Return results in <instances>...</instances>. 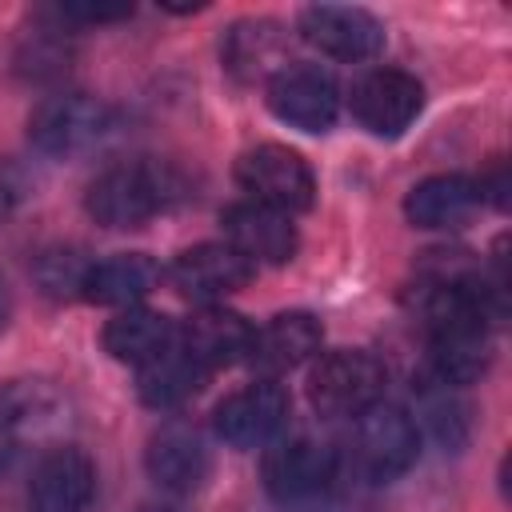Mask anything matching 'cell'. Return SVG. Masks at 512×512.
<instances>
[{
  "label": "cell",
  "mask_w": 512,
  "mask_h": 512,
  "mask_svg": "<svg viewBox=\"0 0 512 512\" xmlns=\"http://www.w3.org/2000/svg\"><path fill=\"white\" fill-rule=\"evenodd\" d=\"M212 424L232 448H264L288 424V392L276 380H252L216 404Z\"/></svg>",
  "instance_id": "52a82bcc"
},
{
  "label": "cell",
  "mask_w": 512,
  "mask_h": 512,
  "mask_svg": "<svg viewBox=\"0 0 512 512\" xmlns=\"http://www.w3.org/2000/svg\"><path fill=\"white\" fill-rule=\"evenodd\" d=\"M160 284V264L144 252H116L108 260H92L80 284V296L108 308H132Z\"/></svg>",
  "instance_id": "d6986e66"
},
{
  "label": "cell",
  "mask_w": 512,
  "mask_h": 512,
  "mask_svg": "<svg viewBox=\"0 0 512 512\" xmlns=\"http://www.w3.org/2000/svg\"><path fill=\"white\" fill-rule=\"evenodd\" d=\"M476 204L480 196L468 176H428L408 192L404 216L416 228H460Z\"/></svg>",
  "instance_id": "44dd1931"
},
{
  "label": "cell",
  "mask_w": 512,
  "mask_h": 512,
  "mask_svg": "<svg viewBox=\"0 0 512 512\" xmlns=\"http://www.w3.org/2000/svg\"><path fill=\"white\" fill-rule=\"evenodd\" d=\"M424 108V88L400 68H376L352 88V116L372 136H400Z\"/></svg>",
  "instance_id": "30bf717a"
},
{
  "label": "cell",
  "mask_w": 512,
  "mask_h": 512,
  "mask_svg": "<svg viewBox=\"0 0 512 512\" xmlns=\"http://www.w3.org/2000/svg\"><path fill=\"white\" fill-rule=\"evenodd\" d=\"M320 352V320L312 312H280L264 328H252L248 344V364L264 372V380L300 368Z\"/></svg>",
  "instance_id": "9a60e30c"
},
{
  "label": "cell",
  "mask_w": 512,
  "mask_h": 512,
  "mask_svg": "<svg viewBox=\"0 0 512 512\" xmlns=\"http://www.w3.org/2000/svg\"><path fill=\"white\" fill-rule=\"evenodd\" d=\"M64 416V400L44 380H8L0 388V464H8L28 440L48 436Z\"/></svg>",
  "instance_id": "7c38bea8"
},
{
  "label": "cell",
  "mask_w": 512,
  "mask_h": 512,
  "mask_svg": "<svg viewBox=\"0 0 512 512\" xmlns=\"http://www.w3.org/2000/svg\"><path fill=\"white\" fill-rule=\"evenodd\" d=\"M220 60L244 84L272 80L288 68V36L276 20H236L220 40Z\"/></svg>",
  "instance_id": "ac0fdd59"
},
{
  "label": "cell",
  "mask_w": 512,
  "mask_h": 512,
  "mask_svg": "<svg viewBox=\"0 0 512 512\" xmlns=\"http://www.w3.org/2000/svg\"><path fill=\"white\" fill-rule=\"evenodd\" d=\"M176 344L196 360L204 364L208 372L212 368H224V364H236L248 356V344H252V324L232 312V308H220V304H204L200 312H192L184 320V328L176 332Z\"/></svg>",
  "instance_id": "e0dca14e"
},
{
  "label": "cell",
  "mask_w": 512,
  "mask_h": 512,
  "mask_svg": "<svg viewBox=\"0 0 512 512\" xmlns=\"http://www.w3.org/2000/svg\"><path fill=\"white\" fill-rule=\"evenodd\" d=\"M336 484V452L316 436H276L264 444V488L284 508H312Z\"/></svg>",
  "instance_id": "7a4b0ae2"
},
{
  "label": "cell",
  "mask_w": 512,
  "mask_h": 512,
  "mask_svg": "<svg viewBox=\"0 0 512 512\" xmlns=\"http://www.w3.org/2000/svg\"><path fill=\"white\" fill-rule=\"evenodd\" d=\"M388 372L384 364L364 348H340L316 360L308 376V400L320 416H360L376 400H384Z\"/></svg>",
  "instance_id": "277c9868"
},
{
  "label": "cell",
  "mask_w": 512,
  "mask_h": 512,
  "mask_svg": "<svg viewBox=\"0 0 512 512\" xmlns=\"http://www.w3.org/2000/svg\"><path fill=\"white\" fill-rule=\"evenodd\" d=\"M104 352L120 364H136L144 368L148 360H156L160 352H168L176 344V324L164 316V312H152V308H120L108 324H104Z\"/></svg>",
  "instance_id": "ffe728a7"
},
{
  "label": "cell",
  "mask_w": 512,
  "mask_h": 512,
  "mask_svg": "<svg viewBox=\"0 0 512 512\" xmlns=\"http://www.w3.org/2000/svg\"><path fill=\"white\" fill-rule=\"evenodd\" d=\"M96 492V464L84 448L60 444L40 456L28 480L32 512H84Z\"/></svg>",
  "instance_id": "8fae6325"
},
{
  "label": "cell",
  "mask_w": 512,
  "mask_h": 512,
  "mask_svg": "<svg viewBox=\"0 0 512 512\" xmlns=\"http://www.w3.org/2000/svg\"><path fill=\"white\" fill-rule=\"evenodd\" d=\"M300 36L332 60L360 64L384 52V24L356 4H312L300 12Z\"/></svg>",
  "instance_id": "ba28073f"
},
{
  "label": "cell",
  "mask_w": 512,
  "mask_h": 512,
  "mask_svg": "<svg viewBox=\"0 0 512 512\" xmlns=\"http://www.w3.org/2000/svg\"><path fill=\"white\" fill-rule=\"evenodd\" d=\"M12 196H16V188H12V184H8V176L0 172V216L8 212V204H12Z\"/></svg>",
  "instance_id": "4316f807"
},
{
  "label": "cell",
  "mask_w": 512,
  "mask_h": 512,
  "mask_svg": "<svg viewBox=\"0 0 512 512\" xmlns=\"http://www.w3.org/2000/svg\"><path fill=\"white\" fill-rule=\"evenodd\" d=\"M236 184L248 192L252 204L276 208V212H284V216L312 208V196H316L312 168H308L292 148H284V144L248 148V152L236 160Z\"/></svg>",
  "instance_id": "5b68a950"
},
{
  "label": "cell",
  "mask_w": 512,
  "mask_h": 512,
  "mask_svg": "<svg viewBox=\"0 0 512 512\" xmlns=\"http://www.w3.org/2000/svg\"><path fill=\"white\" fill-rule=\"evenodd\" d=\"M268 108L280 124L300 132H328L340 112V92L316 64H288L268 80Z\"/></svg>",
  "instance_id": "9c48e42d"
},
{
  "label": "cell",
  "mask_w": 512,
  "mask_h": 512,
  "mask_svg": "<svg viewBox=\"0 0 512 512\" xmlns=\"http://www.w3.org/2000/svg\"><path fill=\"white\" fill-rule=\"evenodd\" d=\"M8 316H12V296H8V284L0 280V332H4V324H8Z\"/></svg>",
  "instance_id": "484cf974"
},
{
  "label": "cell",
  "mask_w": 512,
  "mask_h": 512,
  "mask_svg": "<svg viewBox=\"0 0 512 512\" xmlns=\"http://www.w3.org/2000/svg\"><path fill=\"white\" fill-rule=\"evenodd\" d=\"M220 228H224V244L236 248L252 268L256 264H284L296 252L292 216L264 208V204H252V200L224 208Z\"/></svg>",
  "instance_id": "5bb4252c"
},
{
  "label": "cell",
  "mask_w": 512,
  "mask_h": 512,
  "mask_svg": "<svg viewBox=\"0 0 512 512\" xmlns=\"http://www.w3.org/2000/svg\"><path fill=\"white\" fill-rule=\"evenodd\" d=\"M252 272L256 268L236 248H228L220 240V244H196V248L180 252L172 260L168 276H172V288L180 296H188L196 304H216V300L232 296L236 288H244L252 280Z\"/></svg>",
  "instance_id": "4fadbf2b"
},
{
  "label": "cell",
  "mask_w": 512,
  "mask_h": 512,
  "mask_svg": "<svg viewBox=\"0 0 512 512\" xmlns=\"http://www.w3.org/2000/svg\"><path fill=\"white\" fill-rule=\"evenodd\" d=\"M144 468H148L152 484H160L164 492L184 496V492L204 484V476H208V448H204L196 428L172 420V424L152 432V440L144 448Z\"/></svg>",
  "instance_id": "2e32d148"
},
{
  "label": "cell",
  "mask_w": 512,
  "mask_h": 512,
  "mask_svg": "<svg viewBox=\"0 0 512 512\" xmlns=\"http://www.w3.org/2000/svg\"><path fill=\"white\" fill-rule=\"evenodd\" d=\"M56 12L60 20H72V24H108V20L132 16V4H60Z\"/></svg>",
  "instance_id": "d4e9b609"
},
{
  "label": "cell",
  "mask_w": 512,
  "mask_h": 512,
  "mask_svg": "<svg viewBox=\"0 0 512 512\" xmlns=\"http://www.w3.org/2000/svg\"><path fill=\"white\" fill-rule=\"evenodd\" d=\"M144 512H180V508H172V504H148Z\"/></svg>",
  "instance_id": "83f0119b"
},
{
  "label": "cell",
  "mask_w": 512,
  "mask_h": 512,
  "mask_svg": "<svg viewBox=\"0 0 512 512\" xmlns=\"http://www.w3.org/2000/svg\"><path fill=\"white\" fill-rule=\"evenodd\" d=\"M112 132V108L88 92H56L28 116V140L36 152L72 160L96 148Z\"/></svg>",
  "instance_id": "3957f363"
},
{
  "label": "cell",
  "mask_w": 512,
  "mask_h": 512,
  "mask_svg": "<svg viewBox=\"0 0 512 512\" xmlns=\"http://www.w3.org/2000/svg\"><path fill=\"white\" fill-rule=\"evenodd\" d=\"M136 392L148 408H176L188 396L200 392V384L208 380V368L196 364L180 344H172L168 352H160L156 360H148L144 368H136Z\"/></svg>",
  "instance_id": "7402d4cb"
},
{
  "label": "cell",
  "mask_w": 512,
  "mask_h": 512,
  "mask_svg": "<svg viewBox=\"0 0 512 512\" xmlns=\"http://www.w3.org/2000/svg\"><path fill=\"white\" fill-rule=\"evenodd\" d=\"M88 264L84 252L76 248H56V252H44L40 264H36V280L48 296H80V284L88 276Z\"/></svg>",
  "instance_id": "cb8c5ba5"
},
{
  "label": "cell",
  "mask_w": 512,
  "mask_h": 512,
  "mask_svg": "<svg viewBox=\"0 0 512 512\" xmlns=\"http://www.w3.org/2000/svg\"><path fill=\"white\" fill-rule=\"evenodd\" d=\"M420 420L428 424V432H432L444 448H460V444H464L468 408H464V400L456 396L452 384H444V380H436V376H432V384H424V392H420Z\"/></svg>",
  "instance_id": "603a6c76"
},
{
  "label": "cell",
  "mask_w": 512,
  "mask_h": 512,
  "mask_svg": "<svg viewBox=\"0 0 512 512\" xmlns=\"http://www.w3.org/2000/svg\"><path fill=\"white\" fill-rule=\"evenodd\" d=\"M420 456V428L400 404L376 400L356 416V460L368 480H396Z\"/></svg>",
  "instance_id": "8992f818"
},
{
  "label": "cell",
  "mask_w": 512,
  "mask_h": 512,
  "mask_svg": "<svg viewBox=\"0 0 512 512\" xmlns=\"http://www.w3.org/2000/svg\"><path fill=\"white\" fill-rule=\"evenodd\" d=\"M184 192V180L164 160H124L104 168L84 196V208L104 228H140L164 208H172Z\"/></svg>",
  "instance_id": "6da1fadb"
}]
</instances>
